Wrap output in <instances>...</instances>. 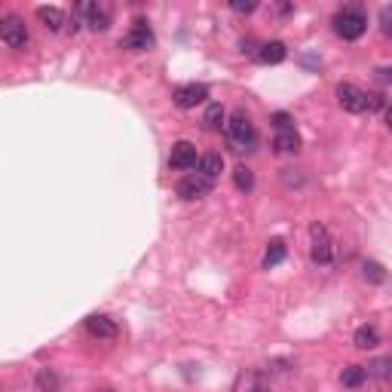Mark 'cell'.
I'll use <instances>...</instances> for the list:
<instances>
[{"label":"cell","mask_w":392,"mask_h":392,"mask_svg":"<svg viewBox=\"0 0 392 392\" xmlns=\"http://www.w3.org/2000/svg\"><path fill=\"white\" fill-rule=\"evenodd\" d=\"M224 132H227L230 150H236V153H251V150L258 148V129H255V123H251V117L242 111V107H236V111L227 117Z\"/></svg>","instance_id":"6da1fadb"},{"label":"cell","mask_w":392,"mask_h":392,"mask_svg":"<svg viewBox=\"0 0 392 392\" xmlns=\"http://www.w3.org/2000/svg\"><path fill=\"white\" fill-rule=\"evenodd\" d=\"M331 25H334L337 37H343V40H359L368 31V15L359 10V6H343V10L334 15Z\"/></svg>","instance_id":"7a4b0ae2"},{"label":"cell","mask_w":392,"mask_h":392,"mask_svg":"<svg viewBox=\"0 0 392 392\" xmlns=\"http://www.w3.org/2000/svg\"><path fill=\"white\" fill-rule=\"evenodd\" d=\"M310 258L313 264H331L334 258V242H331V233H328L325 224H319V221H313L310 224Z\"/></svg>","instance_id":"3957f363"},{"label":"cell","mask_w":392,"mask_h":392,"mask_svg":"<svg viewBox=\"0 0 392 392\" xmlns=\"http://www.w3.org/2000/svg\"><path fill=\"white\" fill-rule=\"evenodd\" d=\"M153 43H157V37H153V28L144 19H135L129 34L120 40V46L129 52H148V49H153Z\"/></svg>","instance_id":"277c9868"},{"label":"cell","mask_w":392,"mask_h":392,"mask_svg":"<svg viewBox=\"0 0 392 392\" xmlns=\"http://www.w3.org/2000/svg\"><path fill=\"white\" fill-rule=\"evenodd\" d=\"M74 19H80L89 31H107L111 28V10L107 6H98V3H77L74 6Z\"/></svg>","instance_id":"5b68a950"},{"label":"cell","mask_w":392,"mask_h":392,"mask_svg":"<svg viewBox=\"0 0 392 392\" xmlns=\"http://www.w3.org/2000/svg\"><path fill=\"white\" fill-rule=\"evenodd\" d=\"M0 40L10 46V49H25L28 40H31L25 22H22L19 15H6V19L0 22Z\"/></svg>","instance_id":"8992f818"},{"label":"cell","mask_w":392,"mask_h":392,"mask_svg":"<svg viewBox=\"0 0 392 392\" xmlns=\"http://www.w3.org/2000/svg\"><path fill=\"white\" fill-rule=\"evenodd\" d=\"M212 187H214V181H209L205 175H184V178L178 181V187H175V194H178L181 199H203V196H209L212 194Z\"/></svg>","instance_id":"52a82bcc"},{"label":"cell","mask_w":392,"mask_h":392,"mask_svg":"<svg viewBox=\"0 0 392 392\" xmlns=\"http://www.w3.org/2000/svg\"><path fill=\"white\" fill-rule=\"evenodd\" d=\"M205 98H209V89H205L203 83H184V86L172 92V102H175V107H181V111H190V107L203 104Z\"/></svg>","instance_id":"ba28073f"},{"label":"cell","mask_w":392,"mask_h":392,"mask_svg":"<svg viewBox=\"0 0 392 392\" xmlns=\"http://www.w3.org/2000/svg\"><path fill=\"white\" fill-rule=\"evenodd\" d=\"M334 95H337V104L347 113H365V89L352 86V83H340L334 89Z\"/></svg>","instance_id":"9c48e42d"},{"label":"cell","mask_w":392,"mask_h":392,"mask_svg":"<svg viewBox=\"0 0 392 392\" xmlns=\"http://www.w3.org/2000/svg\"><path fill=\"white\" fill-rule=\"evenodd\" d=\"M196 163H199L196 144H190V141H175V144H172V153H168V166H172L175 172H187V168H194Z\"/></svg>","instance_id":"30bf717a"},{"label":"cell","mask_w":392,"mask_h":392,"mask_svg":"<svg viewBox=\"0 0 392 392\" xmlns=\"http://www.w3.org/2000/svg\"><path fill=\"white\" fill-rule=\"evenodd\" d=\"M83 328H86L92 337H98V340H117V334H120L117 322L107 319V316H89L83 322Z\"/></svg>","instance_id":"8fae6325"},{"label":"cell","mask_w":392,"mask_h":392,"mask_svg":"<svg viewBox=\"0 0 392 392\" xmlns=\"http://www.w3.org/2000/svg\"><path fill=\"white\" fill-rule=\"evenodd\" d=\"M273 150L279 153V157H295V153L301 150V135H297L295 129H288V132H276Z\"/></svg>","instance_id":"7c38bea8"},{"label":"cell","mask_w":392,"mask_h":392,"mask_svg":"<svg viewBox=\"0 0 392 392\" xmlns=\"http://www.w3.org/2000/svg\"><path fill=\"white\" fill-rule=\"evenodd\" d=\"M285 58H288V49H285V43H282V40L264 43V46H260V52H258L260 65H282Z\"/></svg>","instance_id":"4fadbf2b"},{"label":"cell","mask_w":392,"mask_h":392,"mask_svg":"<svg viewBox=\"0 0 392 392\" xmlns=\"http://www.w3.org/2000/svg\"><path fill=\"white\" fill-rule=\"evenodd\" d=\"M37 19H40V25L46 31H61V25H65V13L58 10V6H37Z\"/></svg>","instance_id":"5bb4252c"},{"label":"cell","mask_w":392,"mask_h":392,"mask_svg":"<svg viewBox=\"0 0 392 392\" xmlns=\"http://www.w3.org/2000/svg\"><path fill=\"white\" fill-rule=\"evenodd\" d=\"M203 126L209 129V132H221V126H227V111L218 102H212L203 113Z\"/></svg>","instance_id":"9a60e30c"},{"label":"cell","mask_w":392,"mask_h":392,"mask_svg":"<svg viewBox=\"0 0 392 392\" xmlns=\"http://www.w3.org/2000/svg\"><path fill=\"white\" fill-rule=\"evenodd\" d=\"M352 343H356L359 350H377L380 347V331L374 325H362V328H356V334H352Z\"/></svg>","instance_id":"2e32d148"},{"label":"cell","mask_w":392,"mask_h":392,"mask_svg":"<svg viewBox=\"0 0 392 392\" xmlns=\"http://www.w3.org/2000/svg\"><path fill=\"white\" fill-rule=\"evenodd\" d=\"M221 172H224V157H221V153H205V157L199 159V175H205L209 181L221 178Z\"/></svg>","instance_id":"e0dca14e"},{"label":"cell","mask_w":392,"mask_h":392,"mask_svg":"<svg viewBox=\"0 0 392 392\" xmlns=\"http://www.w3.org/2000/svg\"><path fill=\"white\" fill-rule=\"evenodd\" d=\"M288 255V249H285V242L282 240H270V245H267V251H264V267L270 270V267H279L282 260H285Z\"/></svg>","instance_id":"ac0fdd59"},{"label":"cell","mask_w":392,"mask_h":392,"mask_svg":"<svg viewBox=\"0 0 392 392\" xmlns=\"http://www.w3.org/2000/svg\"><path fill=\"white\" fill-rule=\"evenodd\" d=\"M365 371H368V377H377V380H383V383H389V380H392V356L374 359V362L368 365Z\"/></svg>","instance_id":"d6986e66"},{"label":"cell","mask_w":392,"mask_h":392,"mask_svg":"<svg viewBox=\"0 0 392 392\" xmlns=\"http://www.w3.org/2000/svg\"><path fill=\"white\" fill-rule=\"evenodd\" d=\"M368 380V371L362 365H350V368H343V374H340V383L347 389H356V386H362V383Z\"/></svg>","instance_id":"ffe728a7"},{"label":"cell","mask_w":392,"mask_h":392,"mask_svg":"<svg viewBox=\"0 0 392 392\" xmlns=\"http://www.w3.org/2000/svg\"><path fill=\"white\" fill-rule=\"evenodd\" d=\"M233 184H236V190L249 194V190L255 187V175H251V168L249 166H236L233 168Z\"/></svg>","instance_id":"44dd1931"},{"label":"cell","mask_w":392,"mask_h":392,"mask_svg":"<svg viewBox=\"0 0 392 392\" xmlns=\"http://www.w3.org/2000/svg\"><path fill=\"white\" fill-rule=\"evenodd\" d=\"M362 276H365L368 282H374V285L386 282V270H383L377 260H362Z\"/></svg>","instance_id":"7402d4cb"},{"label":"cell","mask_w":392,"mask_h":392,"mask_svg":"<svg viewBox=\"0 0 392 392\" xmlns=\"http://www.w3.org/2000/svg\"><path fill=\"white\" fill-rule=\"evenodd\" d=\"M37 386H40L43 392H58V380H56V374H52L49 368H40V371H37Z\"/></svg>","instance_id":"603a6c76"},{"label":"cell","mask_w":392,"mask_h":392,"mask_svg":"<svg viewBox=\"0 0 392 392\" xmlns=\"http://www.w3.org/2000/svg\"><path fill=\"white\" fill-rule=\"evenodd\" d=\"M270 123L276 126V132H288V129H295V120H291V113L285 111H279V113H273Z\"/></svg>","instance_id":"cb8c5ba5"},{"label":"cell","mask_w":392,"mask_h":392,"mask_svg":"<svg viewBox=\"0 0 392 392\" xmlns=\"http://www.w3.org/2000/svg\"><path fill=\"white\" fill-rule=\"evenodd\" d=\"M386 107V102H383L380 92H365V111L374 113V111H383Z\"/></svg>","instance_id":"d4e9b609"},{"label":"cell","mask_w":392,"mask_h":392,"mask_svg":"<svg viewBox=\"0 0 392 392\" xmlns=\"http://www.w3.org/2000/svg\"><path fill=\"white\" fill-rule=\"evenodd\" d=\"M380 31H383V37H392V6H383L380 10Z\"/></svg>","instance_id":"484cf974"},{"label":"cell","mask_w":392,"mask_h":392,"mask_svg":"<svg viewBox=\"0 0 392 392\" xmlns=\"http://www.w3.org/2000/svg\"><path fill=\"white\" fill-rule=\"evenodd\" d=\"M230 10L240 13V15H249V13L258 10V3H255V0H245V3H242V0H233V3H230Z\"/></svg>","instance_id":"4316f807"},{"label":"cell","mask_w":392,"mask_h":392,"mask_svg":"<svg viewBox=\"0 0 392 392\" xmlns=\"http://www.w3.org/2000/svg\"><path fill=\"white\" fill-rule=\"evenodd\" d=\"M377 77L383 83H392V68H377Z\"/></svg>","instance_id":"83f0119b"},{"label":"cell","mask_w":392,"mask_h":392,"mask_svg":"<svg viewBox=\"0 0 392 392\" xmlns=\"http://www.w3.org/2000/svg\"><path fill=\"white\" fill-rule=\"evenodd\" d=\"M291 10H295L291 3H279V6H273V13H276V15H288Z\"/></svg>","instance_id":"f1b7e54d"},{"label":"cell","mask_w":392,"mask_h":392,"mask_svg":"<svg viewBox=\"0 0 392 392\" xmlns=\"http://www.w3.org/2000/svg\"><path fill=\"white\" fill-rule=\"evenodd\" d=\"M383 117H386V126L392 129V102H389L386 107H383Z\"/></svg>","instance_id":"f546056e"},{"label":"cell","mask_w":392,"mask_h":392,"mask_svg":"<svg viewBox=\"0 0 392 392\" xmlns=\"http://www.w3.org/2000/svg\"><path fill=\"white\" fill-rule=\"evenodd\" d=\"M242 52H249V56H255V40H245V43H242Z\"/></svg>","instance_id":"4dcf8cb0"},{"label":"cell","mask_w":392,"mask_h":392,"mask_svg":"<svg viewBox=\"0 0 392 392\" xmlns=\"http://www.w3.org/2000/svg\"><path fill=\"white\" fill-rule=\"evenodd\" d=\"M251 392H270V389H267L264 383H255V386H251Z\"/></svg>","instance_id":"1f68e13d"}]
</instances>
